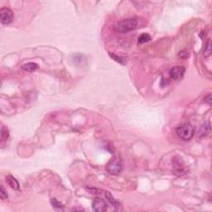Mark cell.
Returning a JSON list of instances; mask_svg holds the SVG:
<instances>
[{
	"label": "cell",
	"instance_id": "obj_7",
	"mask_svg": "<svg viewBox=\"0 0 212 212\" xmlns=\"http://www.w3.org/2000/svg\"><path fill=\"white\" fill-rule=\"evenodd\" d=\"M105 196H106V199H107V201H109L111 205H112V206L114 207V208H115L116 210H119L120 209V207H121V204L117 201V200L114 197V196H112V194L110 192H109V191H106L105 192Z\"/></svg>",
	"mask_w": 212,
	"mask_h": 212
},
{
	"label": "cell",
	"instance_id": "obj_4",
	"mask_svg": "<svg viewBox=\"0 0 212 212\" xmlns=\"http://www.w3.org/2000/svg\"><path fill=\"white\" fill-rule=\"evenodd\" d=\"M0 18L1 23L4 25H8L13 22V13L12 10H10L8 8H3L0 10Z\"/></svg>",
	"mask_w": 212,
	"mask_h": 212
},
{
	"label": "cell",
	"instance_id": "obj_2",
	"mask_svg": "<svg viewBox=\"0 0 212 212\" xmlns=\"http://www.w3.org/2000/svg\"><path fill=\"white\" fill-rule=\"evenodd\" d=\"M176 133L179 136V138L183 139V140H186V141H188L190 139H191L193 136H194L195 129L191 124H183V125L179 126L176 129Z\"/></svg>",
	"mask_w": 212,
	"mask_h": 212
},
{
	"label": "cell",
	"instance_id": "obj_3",
	"mask_svg": "<svg viewBox=\"0 0 212 212\" xmlns=\"http://www.w3.org/2000/svg\"><path fill=\"white\" fill-rule=\"evenodd\" d=\"M122 162L119 158H114L106 165V170L112 175H119L122 171Z\"/></svg>",
	"mask_w": 212,
	"mask_h": 212
},
{
	"label": "cell",
	"instance_id": "obj_11",
	"mask_svg": "<svg viewBox=\"0 0 212 212\" xmlns=\"http://www.w3.org/2000/svg\"><path fill=\"white\" fill-rule=\"evenodd\" d=\"M150 40H151L150 35L148 34V33H143V34H142V35L138 37V43L143 44V43L148 42Z\"/></svg>",
	"mask_w": 212,
	"mask_h": 212
},
{
	"label": "cell",
	"instance_id": "obj_13",
	"mask_svg": "<svg viewBox=\"0 0 212 212\" xmlns=\"http://www.w3.org/2000/svg\"><path fill=\"white\" fill-rule=\"evenodd\" d=\"M210 54H211V43H210V42H208V43L206 46V48L204 50V56L209 57Z\"/></svg>",
	"mask_w": 212,
	"mask_h": 212
},
{
	"label": "cell",
	"instance_id": "obj_8",
	"mask_svg": "<svg viewBox=\"0 0 212 212\" xmlns=\"http://www.w3.org/2000/svg\"><path fill=\"white\" fill-rule=\"evenodd\" d=\"M6 181L12 189L16 190V191L19 190V183L15 177H13V176H8L6 177Z\"/></svg>",
	"mask_w": 212,
	"mask_h": 212
},
{
	"label": "cell",
	"instance_id": "obj_1",
	"mask_svg": "<svg viewBox=\"0 0 212 212\" xmlns=\"http://www.w3.org/2000/svg\"><path fill=\"white\" fill-rule=\"evenodd\" d=\"M137 26H138V20L135 18H126L116 24L115 31L120 33H125L134 30Z\"/></svg>",
	"mask_w": 212,
	"mask_h": 212
},
{
	"label": "cell",
	"instance_id": "obj_14",
	"mask_svg": "<svg viewBox=\"0 0 212 212\" xmlns=\"http://www.w3.org/2000/svg\"><path fill=\"white\" fill-rule=\"evenodd\" d=\"M51 203H52V206L55 207V208H56V209H62L63 208V205L60 201H58L57 200L55 199V198H52L51 200Z\"/></svg>",
	"mask_w": 212,
	"mask_h": 212
},
{
	"label": "cell",
	"instance_id": "obj_10",
	"mask_svg": "<svg viewBox=\"0 0 212 212\" xmlns=\"http://www.w3.org/2000/svg\"><path fill=\"white\" fill-rule=\"evenodd\" d=\"M23 70L26 71H28V72H32V71H34L37 68V65L36 63H33V62H28L27 64L23 65Z\"/></svg>",
	"mask_w": 212,
	"mask_h": 212
},
{
	"label": "cell",
	"instance_id": "obj_15",
	"mask_svg": "<svg viewBox=\"0 0 212 212\" xmlns=\"http://www.w3.org/2000/svg\"><path fill=\"white\" fill-rule=\"evenodd\" d=\"M0 197L2 200H5L8 198V194H7V191L4 188V186L3 185H1V189H0Z\"/></svg>",
	"mask_w": 212,
	"mask_h": 212
},
{
	"label": "cell",
	"instance_id": "obj_12",
	"mask_svg": "<svg viewBox=\"0 0 212 212\" xmlns=\"http://www.w3.org/2000/svg\"><path fill=\"white\" fill-rule=\"evenodd\" d=\"M8 136H9V133L8 131V129L4 126H2V128H1V141L3 142L7 140Z\"/></svg>",
	"mask_w": 212,
	"mask_h": 212
},
{
	"label": "cell",
	"instance_id": "obj_6",
	"mask_svg": "<svg viewBox=\"0 0 212 212\" xmlns=\"http://www.w3.org/2000/svg\"><path fill=\"white\" fill-rule=\"evenodd\" d=\"M108 208L107 206V203L104 199L102 198H99L97 197L92 202V209L96 212H103L105 211Z\"/></svg>",
	"mask_w": 212,
	"mask_h": 212
},
{
	"label": "cell",
	"instance_id": "obj_16",
	"mask_svg": "<svg viewBox=\"0 0 212 212\" xmlns=\"http://www.w3.org/2000/svg\"><path fill=\"white\" fill-rule=\"evenodd\" d=\"M109 56H110L112 58H114L116 61H118V62H119V63H122V64H124V60H123L121 57H119V56H115V55H112L111 53H109Z\"/></svg>",
	"mask_w": 212,
	"mask_h": 212
},
{
	"label": "cell",
	"instance_id": "obj_9",
	"mask_svg": "<svg viewBox=\"0 0 212 212\" xmlns=\"http://www.w3.org/2000/svg\"><path fill=\"white\" fill-rule=\"evenodd\" d=\"M210 132V123H207V124H203V125L201 127V129H200V136H201V137L206 136Z\"/></svg>",
	"mask_w": 212,
	"mask_h": 212
},
{
	"label": "cell",
	"instance_id": "obj_17",
	"mask_svg": "<svg viewBox=\"0 0 212 212\" xmlns=\"http://www.w3.org/2000/svg\"><path fill=\"white\" fill-rule=\"evenodd\" d=\"M205 101H206L207 104H210V103H211V95H209L208 96L206 97V98H205Z\"/></svg>",
	"mask_w": 212,
	"mask_h": 212
},
{
	"label": "cell",
	"instance_id": "obj_5",
	"mask_svg": "<svg viewBox=\"0 0 212 212\" xmlns=\"http://www.w3.org/2000/svg\"><path fill=\"white\" fill-rule=\"evenodd\" d=\"M186 71V69L184 66H176L170 70V76L172 79H173L175 80H181V78L183 77L184 73Z\"/></svg>",
	"mask_w": 212,
	"mask_h": 212
}]
</instances>
